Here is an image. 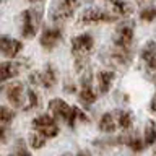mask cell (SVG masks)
<instances>
[{"mask_svg": "<svg viewBox=\"0 0 156 156\" xmlns=\"http://www.w3.org/2000/svg\"><path fill=\"white\" fill-rule=\"evenodd\" d=\"M44 20V8L41 5H33L29 8H24L20 13V34L23 39L31 41L37 36L39 28Z\"/></svg>", "mask_w": 156, "mask_h": 156, "instance_id": "obj_1", "label": "cell"}, {"mask_svg": "<svg viewBox=\"0 0 156 156\" xmlns=\"http://www.w3.org/2000/svg\"><path fill=\"white\" fill-rule=\"evenodd\" d=\"M135 41V23L132 20H122L112 33V47L120 51H133Z\"/></svg>", "mask_w": 156, "mask_h": 156, "instance_id": "obj_2", "label": "cell"}, {"mask_svg": "<svg viewBox=\"0 0 156 156\" xmlns=\"http://www.w3.org/2000/svg\"><path fill=\"white\" fill-rule=\"evenodd\" d=\"M96 78V75H93V70L90 68L88 72H85L83 75H80V90H78V102H80L81 107L85 109H90L96 104L98 96L99 93L94 86H93V80Z\"/></svg>", "mask_w": 156, "mask_h": 156, "instance_id": "obj_3", "label": "cell"}, {"mask_svg": "<svg viewBox=\"0 0 156 156\" xmlns=\"http://www.w3.org/2000/svg\"><path fill=\"white\" fill-rule=\"evenodd\" d=\"M138 58L143 65L145 76L150 81H156V39H148L138 52Z\"/></svg>", "mask_w": 156, "mask_h": 156, "instance_id": "obj_4", "label": "cell"}, {"mask_svg": "<svg viewBox=\"0 0 156 156\" xmlns=\"http://www.w3.org/2000/svg\"><path fill=\"white\" fill-rule=\"evenodd\" d=\"M26 90L24 88V83L21 81H8L3 83L2 93L7 99L8 106H12L13 109H24V104H26Z\"/></svg>", "mask_w": 156, "mask_h": 156, "instance_id": "obj_5", "label": "cell"}, {"mask_svg": "<svg viewBox=\"0 0 156 156\" xmlns=\"http://www.w3.org/2000/svg\"><path fill=\"white\" fill-rule=\"evenodd\" d=\"M31 68V58H15V60H3L0 65V78L2 83L13 81L16 76H20L23 72Z\"/></svg>", "mask_w": 156, "mask_h": 156, "instance_id": "obj_6", "label": "cell"}, {"mask_svg": "<svg viewBox=\"0 0 156 156\" xmlns=\"http://www.w3.org/2000/svg\"><path fill=\"white\" fill-rule=\"evenodd\" d=\"M80 7V0H57L51 10V20L54 24H63L75 16Z\"/></svg>", "mask_w": 156, "mask_h": 156, "instance_id": "obj_7", "label": "cell"}, {"mask_svg": "<svg viewBox=\"0 0 156 156\" xmlns=\"http://www.w3.org/2000/svg\"><path fill=\"white\" fill-rule=\"evenodd\" d=\"M119 18L109 10L99 7H90L83 10L78 16V24H101V23H117Z\"/></svg>", "mask_w": 156, "mask_h": 156, "instance_id": "obj_8", "label": "cell"}, {"mask_svg": "<svg viewBox=\"0 0 156 156\" xmlns=\"http://www.w3.org/2000/svg\"><path fill=\"white\" fill-rule=\"evenodd\" d=\"M31 127H33L34 132L44 135L47 140L55 138V136L60 133V127L57 124V119H54L49 112L47 114H37L31 120Z\"/></svg>", "mask_w": 156, "mask_h": 156, "instance_id": "obj_9", "label": "cell"}, {"mask_svg": "<svg viewBox=\"0 0 156 156\" xmlns=\"http://www.w3.org/2000/svg\"><path fill=\"white\" fill-rule=\"evenodd\" d=\"M63 36H65V31H63L62 24L46 26V28H42L41 34H39V46L46 52H52L63 41Z\"/></svg>", "mask_w": 156, "mask_h": 156, "instance_id": "obj_10", "label": "cell"}, {"mask_svg": "<svg viewBox=\"0 0 156 156\" xmlns=\"http://www.w3.org/2000/svg\"><path fill=\"white\" fill-rule=\"evenodd\" d=\"M94 46H96V41H94V36L91 33H80V34L72 37L70 52H72L73 58L90 57L91 52L94 51Z\"/></svg>", "mask_w": 156, "mask_h": 156, "instance_id": "obj_11", "label": "cell"}, {"mask_svg": "<svg viewBox=\"0 0 156 156\" xmlns=\"http://www.w3.org/2000/svg\"><path fill=\"white\" fill-rule=\"evenodd\" d=\"M132 58H133V51H120L115 47H111L104 54V60L112 70H124L132 63Z\"/></svg>", "mask_w": 156, "mask_h": 156, "instance_id": "obj_12", "label": "cell"}, {"mask_svg": "<svg viewBox=\"0 0 156 156\" xmlns=\"http://www.w3.org/2000/svg\"><path fill=\"white\" fill-rule=\"evenodd\" d=\"M23 51V41L16 37H12L8 34H3L0 39V54L3 60H15Z\"/></svg>", "mask_w": 156, "mask_h": 156, "instance_id": "obj_13", "label": "cell"}, {"mask_svg": "<svg viewBox=\"0 0 156 156\" xmlns=\"http://www.w3.org/2000/svg\"><path fill=\"white\" fill-rule=\"evenodd\" d=\"M47 111L54 119L67 124L68 119H70V115H72L73 106H70L65 99H62V98H52V99L47 102Z\"/></svg>", "mask_w": 156, "mask_h": 156, "instance_id": "obj_14", "label": "cell"}, {"mask_svg": "<svg viewBox=\"0 0 156 156\" xmlns=\"http://www.w3.org/2000/svg\"><path fill=\"white\" fill-rule=\"evenodd\" d=\"M117 78L115 70L112 68H101L99 72L96 73V90L101 96L109 94L112 86H114V81Z\"/></svg>", "mask_w": 156, "mask_h": 156, "instance_id": "obj_15", "label": "cell"}, {"mask_svg": "<svg viewBox=\"0 0 156 156\" xmlns=\"http://www.w3.org/2000/svg\"><path fill=\"white\" fill-rule=\"evenodd\" d=\"M42 73V88L46 91H52L55 90L57 85H58V70L57 67L54 65L52 62H47L44 68L41 70Z\"/></svg>", "mask_w": 156, "mask_h": 156, "instance_id": "obj_16", "label": "cell"}, {"mask_svg": "<svg viewBox=\"0 0 156 156\" xmlns=\"http://www.w3.org/2000/svg\"><path fill=\"white\" fill-rule=\"evenodd\" d=\"M106 3L109 5V12H112L119 20H127L133 13V7L127 0H106Z\"/></svg>", "mask_w": 156, "mask_h": 156, "instance_id": "obj_17", "label": "cell"}, {"mask_svg": "<svg viewBox=\"0 0 156 156\" xmlns=\"http://www.w3.org/2000/svg\"><path fill=\"white\" fill-rule=\"evenodd\" d=\"M117 119H115V114L114 112H104L99 120H98V130L101 133H106V135H112L115 133L117 130Z\"/></svg>", "mask_w": 156, "mask_h": 156, "instance_id": "obj_18", "label": "cell"}, {"mask_svg": "<svg viewBox=\"0 0 156 156\" xmlns=\"http://www.w3.org/2000/svg\"><path fill=\"white\" fill-rule=\"evenodd\" d=\"M114 114H115L117 125H119V129H120V130L129 132V130L133 129L135 117H133V112H132V111H127V109H117V111H114Z\"/></svg>", "mask_w": 156, "mask_h": 156, "instance_id": "obj_19", "label": "cell"}, {"mask_svg": "<svg viewBox=\"0 0 156 156\" xmlns=\"http://www.w3.org/2000/svg\"><path fill=\"white\" fill-rule=\"evenodd\" d=\"M39 106H41V94H39V91L33 86H28V90H26V104H24L23 111L29 112V111L37 109Z\"/></svg>", "mask_w": 156, "mask_h": 156, "instance_id": "obj_20", "label": "cell"}, {"mask_svg": "<svg viewBox=\"0 0 156 156\" xmlns=\"http://www.w3.org/2000/svg\"><path fill=\"white\" fill-rule=\"evenodd\" d=\"M88 122H90V115H88L86 112L81 109V107L73 106L72 115H70V119H68L67 125H68V127H70V129L73 130V129L76 127V124H88Z\"/></svg>", "mask_w": 156, "mask_h": 156, "instance_id": "obj_21", "label": "cell"}, {"mask_svg": "<svg viewBox=\"0 0 156 156\" xmlns=\"http://www.w3.org/2000/svg\"><path fill=\"white\" fill-rule=\"evenodd\" d=\"M125 146H127L130 151H133V153H141V151L146 148L145 140L141 138L140 135H136V133L125 135Z\"/></svg>", "mask_w": 156, "mask_h": 156, "instance_id": "obj_22", "label": "cell"}, {"mask_svg": "<svg viewBox=\"0 0 156 156\" xmlns=\"http://www.w3.org/2000/svg\"><path fill=\"white\" fill-rule=\"evenodd\" d=\"M93 145L98 148H109V146H119V145H125V135H119V136H109V138H98L93 141Z\"/></svg>", "mask_w": 156, "mask_h": 156, "instance_id": "obj_23", "label": "cell"}, {"mask_svg": "<svg viewBox=\"0 0 156 156\" xmlns=\"http://www.w3.org/2000/svg\"><path fill=\"white\" fill-rule=\"evenodd\" d=\"M143 140L146 146H154L156 145V122L148 120L143 129Z\"/></svg>", "mask_w": 156, "mask_h": 156, "instance_id": "obj_24", "label": "cell"}, {"mask_svg": "<svg viewBox=\"0 0 156 156\" xmlns=\"http://www.w3.org/2000/svg\"><path fill=\"white\" fill-rule=\"evenodd\" d=\"M138 18H140V21H143L146 24L153 23L156 20V5H153V3L143 5L138 12Z\"/></svg>", "mask_w": 156, "mask_h": 156, "instance_id": "obj_25", "label": "cell"}, {"mask_svg": "<svg viewBox=\"0 0 156 156\" xmlns=\"http://www.w3.org/2000/svg\"><path fill=\"white\" fill-rule=\"evenodd\" d=\"M15 109L12 106H7L3 104L2 107H0V124H2V127H10L12 125V122L15 120Z\"/></svg>", "mask_w": 156, "mask_h": 156, "instance_id": "obj_26", "label": "cell"}, {"mask_svg": "<svg viewBox=\"0 0 156 156\" xmlns=\"http://www.w3.org/2000/svg\"><path fill=\"white\" fill-rule=\"evenodd\" d=\"M46 141L47 138L41 133H37V132H33V133H29V138H28V143L31 146L33 150H41L46 146Z\"/></svg>", "mask_w": 156, "mask_h": 156, "instance_id": "obj_27", "label": "cell"}, {"mask_svg": "<svg viewBox=\"0 0 156 156\" xmlns=\"http://www.w3.org/2000/svg\"><path fill=\"white\" fill-rule=\"evenodd\" d=\"M15 154L16 156H31V151H29L28 145H26V140L16 138V141H15Z\"/></svg>", "mask_w": 156, "mask_h": 156, "instance_id": "obj_28", "label": "cell"}, {"mask_svg": "<svg viewBox=\"0 0 156 156\" xmlns=\"http://www.w3.org/2000/svg\"><path fill=\"white\" fill-rule=\"evenodd\" d=\"M28 85L33 86V88H39V86L42 88V73H41V70L29 72V75H28Z\"/></svg>", "mask_w": 156, "mask_h": 156, "instance_id": "obj_29", "label": "cell"}, {"mask_svg": "<svg viewBox=\"0 0 156 156\" xmlns=\"http://www.w3.org/2000/svg\"><path fill=\"white\" fill-rule=\"evenodd\" d=\"M62 90H63V93H67V94H78L80 85H76L72 78H67V80L63 81V88H62Z\"/></svg>", "mask_w": 156, "mask_h": 156, "instance_id": "obj_30", "label": "cell"}, {"mask_svg": "<svg viewBox=\"0 0 156 156\" xmlns=\"http://www.w3.org/2000/svg\"><path fill=\"white\" fill-rule=\"evenodd\" d=\"M148 111L151 112V114H156V93L153 96H151L150 99V104H148Z\"/></svg>", "mask_w": 156, "mask_h": 156, "instance_id": "obj_31", "label": "cell"}, {"mask_svg": "<svg viewBox=\"0 0 156 156\" xmlns=\"http://www.w3.org/2000/svg\"><path fill=\"white\" fill-rule=\"evenodd\" d=\"M76 156H91V153H90V151H86V150H80L76 153Z\"/></svg>", "mask_w": 156, "mask_h": 156, "instance_id": "obj_32", "label": "cell"}, {"mask_svg": "<svg viewBox=\"0 0 156 156\" xmlns=\"http://www.w3.org/2000/svg\"><path fill=\"white\" fill-rule=\"evenodd\" d=\"M26 2H29L31 5H42L46 0H26Z\"/></svg>", "mask_w": 156, "mask_h": 156, "instance_id": "obj_33", "label": "cell"}, {"mask_svg": "<svg viewBox=\"0 0 156 156\" xmlns=\"http://www.w3.org/2000/svg\"><path fill=\"white\" fill-rule=\"evenodd\" d=\"M136 2H138V3H141V5H145L146 2H151V0H136Z\"/></svg>", "mask_w": 156, "mask_h": 156, "instance_id": "obj_34", "label": "cell"}, {"mask_svg": "<svg viewBox=\"0 0 156 156\" xmlns=\"http://www.w3.org/2000/svg\"><path fill=\"white\" fill-rule=\"evenodd\" d=\"M60 156H73V154H70V153H63V154H60Z\"/></svg>", "mask_w": 156, "mask_h": 156, "instance_id": "obj_35", "label": "cell"}, {"mask_svg": "<svg viewBox=\"0 0 156 156\" xmlns=\"http://www.w3.org/2000/svg\"><path fill=\"white\" fill-rule=\"evenodd\" d=\"M153 156H156V145H154V148H153Z\"/></svg>", "mask_w": 156, "mask_h": 156, "instance_id": "obj_36", "label": "cell"}, {"mask_svg": "<svg viewBox=\"0 0 156 156\" xmlns=\"http://www.w3.org/2000/svg\"><path fill=\"white\" fill-rule=\"evenodd\" d=\"M7 156H16V154H15V153H12V154H7Z\"/></svg>", "mask_w": 156, "mask_h": 156, "instance_id": "obj_37", "label": "cell"}, {"mask_svg": "<svg viewBox=\"0 0 156 156\" xmlns=\"http://www.w3.org/2000/svg\"><path fill=\"white\" fill-rule=\"evenodd\" d=\"M86 2H91V0H86Z\"/></svg>", "mask_w": 156, "mask_h": 156, "instance_id": "obj_38", "label": "cell"}, {"mask_svg": "<svg viewBox=\"0 0 156 156\" xmlns=\"http://www.w3.org/2000/svg\"><path fill=\"white\" fill-rule=\"evenodd\" d=\"M154 86H156V81H154Z\"/></svg>", "mask_w": 156, "mask_h": 156, "instance_id": "obj_39", "label": "cell"}, {"mask_svg": "<svg viewBox=\"0 0 156 156\" xmlns=\"http://www.w3.org/2000/svg\"><path fill=\"white\" fill-rule=\"evenodd\" d=\"M104 2H106V0H104Z\"/></svg>", "mask_w": 156, "mask_h": 156, "instance_id": "obj_40", "label": "cell"}]
</instances>
